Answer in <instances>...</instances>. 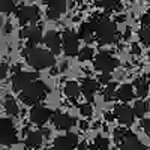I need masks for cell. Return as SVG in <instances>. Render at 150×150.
I'll return each instance as SVG.
<instances>
[{
    "instance_id": "obj_44",
    "label": "cell",
    "mask_w": 150,
    "mask_h": 150,
    "mask_svg": "<svg viewBox=\"0 0 150 150\" xmlns=\"http://www.w3.org/2000/svg\"><path fill=\"white\" fill-rule=\"evenodd\" d=\"M80 128H81V131H86L87 128H89V123L87 122H80Z\"/></svg>"
},
{
    "instance_id": "obj_8",
    "label": "cell",
    "mask_w": 150,
    "mask_h": 150,
    "mask_svg": "<svg viewBox=\"0 0 150 150\" xmlns=\"http://www.w3.org/2000/svg\"><path fill=\"white\" fill-rule=\"evenodd\" d=\"M17 18L21 24V27H24L26 24L36 23L41 18V11L36 6H23L21 9L17 11Z\"/></svg>"
},
{
    "instance_id": "obj_4",
    "label": "cell",
    "mask_w": 150,
    "mask_h": 150,
    "mask_svg": "<svg viewBox=\"0 0 150 150\" xmlns=\"http://www.w3.org/2000/svg\"><path fill=\"white\" fill-rule=\"evenodd\" d=\"M93 66L96 71L102 72V74H111L117 66H119V60L116 57H112L111 53H107V51H102L99 53L95 60H93Z\"/></svg>"
},
{
    "instance_id": "obj_17",
    "label": "cell",
    "mask_w": 150,
    "mask_h": 150,
    "mask_svg": "<svg viewBox=\"0 0 150 150\" xmlns=\"http://www.w3.org/2000/svg\"><path fill=\"white\" fill-rule=\"evenodd\" d=\"M27 39H29V47H35L36 44L44 42V38H42V27H41V26L27 27Z\"/></svg>"
},
{
    "instance_id": "obj_33",
    "label": "cell",
    "mask_w": 150,
    "mask_h": 150,
    "mask_svg": "<svg viewBox=\"0 0 150 150\" xmlns=\"http://www.w3.org/2000/svg\"><path fill=\"white\" fill-rule=\"evenodd\" d=\"M98 83L108 86V84L111 83V74H101V75L98 77Z\"/></svg>"
},
{
    "instance_id": "obj_22",
    "label": "cell",
    "mask_w": 150,
    "mask_h": 150,
    "mask_svg": "<svg viewBox=\"0 0 150 150\" xmlns=\"http://www.w3.org/2000/svg\"><path fill=\"white\" fill-rule=\"evenodd\" d=\"M135 90H137V95H138L141 99L147 96L149 93V81L146 78H137L135 80Z\"/></svg>"
},
{
    "instance_id": "obj_52",
    "label": "cell",
    "mask_w": 150,
    "mask_h": 150,
    "mask_svg": "<svg viewBox=\"0 0 150 150\" xmlns=\"http://www.w3.org/2000/svg\"><path fill=\"white\" fill-rule=\"evenodd\" d=\"M149 59H150V50H149Z\"/></svg>"
},
{
    "instance_id": "obj_45",
    "label": "cell",
    "mask_w": 150,
    "mask_h": 150,
    "mask_svg": "<svg viewBox=\"0 0 150 150\" xmlns=\"http://www.w3.org/2000/svg\"><path fill=\"white\" fill-rule=\"evenodd\" d=\"M66 69H68V62H63V63H62V68H60V72H63Z\"/></svg>"
},
{
    "instance_id": "obj_51",
    "label": "cell",
    "mask_w": 150,
    "mask_h": 150,
    "mask_svg": "<svg viewBox=\"0 0 150 150\" xmlns=\"http://www.w3.org/2000/svg\"><path fill=\"white\" fill-rule=\"evenodd\" d=\"M47 150H60V149H57V147H50V149H47Z\"/></svg>"
},
{
    "instance_id": "obj_6",
    "label": "cell",
    "mask_w": 150,
    "mask_h": 150,
    "mask_svg": "<svg viewBox=\"0 0 150 150\" xmlns=\"http://www.w3.org/2000/svg\"><path fill=\"white\" fill-rule=\"evenodd\" d=\"M78 35L66 29L63 32V36H62V41H63V51H65V56L68 57H75L80 54V47H78Z\"/></svg>"
},
{
    "instance_id": "obj_31",
    "label": "cell",
    "mask_w": 150,
    "mask_h": 150,
    "mask_svg": "<svg viewBox=\"0 0 150 150\" xmlns=\"http://www.w3.org/2000/svg\"><path fill=\"white\" fill-rule=\"evenodd\" d=\"M138 38H140L141 44L149 45V44H150V27H143V29L138 32Z\"/></svg>"
},
{
    "instance_id": "obj_9",
    "label": "cell",
    "mask_w": 150,
    "mask_h": 150,
    "mask_svg": "<svg viewBox=\"0 0 150 150\" xmlns=\"http://www.w3.org/2000/svg\"><path fill=\"white\" fill-rule=\"evenodd\" d=\"M53 112L51 110H48L47 107L38 104L35 107H32L30 110V122L38 125V126H42V125H45L50 119H53Z\"/></svg>"
},
{
    "instance_id": "obj_3",
    "label": "cell",
    "mask_w": 150,
    "mask_h": 150,
    "mask_svg": "<svg viewBox=\"0 0 150 150\" xmlns=\"http://www.w3.org/2000/svg\"><path fill=\"white\" fill-rule=\"evenodd\" d=\"M48 92H50L48 86L44 81L38 80L33 84H30L26 90H23L20 93V99H21V102H24L26 105H33L35 107L47 98Z\"/></svg>"
},
{
    "instance_id": "obj_48",
    "label": "cell",
    "mask_w": 150,
    "mask_h": 150,
    "mask_svg": "<svg viewBox=\"0 0 150 150\" xmlns=\"http://www.w3.org/2000/svg\"><path fill=\"white\" fill-rule=\"evenodd\" d=\"M99 126H101V123H99V122H95V123H93V128H95V129L99 128Z\"/></svg>"
},
{
    "instance_id": "obj_11",
    "label": "cell",
    "mask_w": 150,
    "mask_h": 150,
    "mask_svg": "<svg viewBox=\"0 0 150 150\" xmlns=\"http://www.w3.org/2000/svg\"><path fill=\"white\" fill-rule=\"evenodd\" d=\"M75 123H77V120L71 116H68L66 112L56 111L54 116H53V125L60 131H69Z\"/></svg>"
},
{
    "instance_id": "obj_23",
    "label": "cell",
    "mask_w": 150,
    "mask_h": 150,
    "mask_svg": "<svg viewBox=\"0 0 150 150\" xmlns=\"http://www.w3.org/2000/svg\"><path fill=\"white\" fill-rule=\"evenodd\" d=\"M102 95H104V101H105V102H111L112 99L117 96V84L111 81L108 86H105Z\"/></svg>"
},
{
    "instance_id": "obj_28",
    "label": "cell",
    "mask_w": 150,
    "mask_h": 150,
    "mask_svg": "<svg viewBox=\"0 0 150 150\" xmlns=\"http://www.w3.org/2000/svg\"><path fill=\"white\" fill-rule=\"evenodd\" d=\"M95 2H96L99 6H102L104 9H107V11L116 9L117 5H119V0H95Z\"/></svg>"
},
{
    "instance_id": "obj_50",
    "label": "cell",
    "mask_w": 150,
    "mask_h": 150,
    "mask_svg": "<svg viewBox=\"0 0 150 150\" xmlns=\"http://www.w3.org/2000/svg\"><path fill=\"white\" fill-rule=\"evenodd\" d=\"M89 150H99V149H98V147L93 144V146H90V147H89Z\"/></svg>"
},
{
    "instance_id": "obj_12",
    "label": "cell",
    "mask_w": 150,
    "mask_h": 150,
    "mask_svg": "<svg viewBox=\"0 0 150 150\" xmlns=\"http://www.w3.org/2000/svg\"><path fill=\"white\" fill-rule=\"evenodd\" d=\"M44 44L48 47V50L51 51L54 56L60 54V50L63 48V41L60 39V36L57 32L54 30H50L45 36H44Z\"/></svg>"
},
{
    "instance_id": "obj_1",
    "label": "cell",
    "mask_w": 150,
    "mask_h": 150,
    "mask_svg": "<svg viewBox=\"0 0 150 150\" xmlns=\"http://www.w3.org/2000/svg\"><path fill=\"white\" fill-rule=\"evenodd\" d=\"M23 56L26 57L27 63L38 71L47 69V68H54L56 65V56L44 48H36V47H29L23 50Z\"/></svg>"
},
{
    "instance_id": "obj_49",
    "label": "cell",
    "mask_w": 150,
    "mask_h": 150,
    "mask_svg": "<svg viewBox=\"0 0 150 150\" xmlns=\"http://www.w3.org/2000/svg\"><path fill=\"white\" fill-rule=\"evenodd\" d=\"M54 2H56V0H45L47 5H51V3H54Z\"/></svg>"
},
{
    "instance_id": "obj_2",
    "label": "cell",
    "mask_w": 150,
    "mask_h": 150,
    "mask_svg": "<svg viewBox=\"0 0 150 150\" xmlns=\"http://www.w3.org/2000/svg\"><path fill=\"white\" fill-rule=\"evenodd\" d=\"M95 26V33L98 38V42L101 45H110L117 38V26L114 21H111L108 17H102L101 20H92Z\"/></svg>"
},
{
    "instance_id": "obj_41",
    "label": "cell",
    "mask_w": 150,
    "mask_h": 150,
    "mask_svg": "<svg viewBox=\"0 0 150 150\" xmlns=\"http://www.w3.org/2000/svg\"><path fill=\"white\" fill-rule=\"evenodd\" d=\"M11 30H12V24H11V23H6V24H5V33L9 35Z\"/></svg>"
},
{
    "instance_id": "obj_21",
    "label": "cell",
    "mask_w": 150,
    "mask_h": 150,
    "mask_svg": "<svg viewBox=\"0 0 150 150\" xmlns=\"http://www.w3.org/2000/svg\"><path fill=\"white\" fill-rule=\"evenodd\" d=\"M117 98L123 102H129L134 99V89L131 84H123L120 86V89L117 90Z\"/></svg>"
},
{
    "instance_id": "obj_16",
    "label": "cell",
    "mask_w": 150,
    "mask_h": 150,
    "mask_svg": "<svg viewBox=\"0 0 150 150\" xmlns=\"http://www.w3.org/2000/svg\"><path fill=\"white\" fill-rule=\"evenodd\" d=\"M122 150H147V147L138 140V137L129 131L126 140L122 143Z\"/></svg>"
},
{
    "instance_id": "obj_29",
    "label": "cell",
    "mask_w": 150,
    "mask_h": 150,
    "mask_svg": "<svg viewBox=\"0 0 150 150\" xmlns=\"http://www.w3.org/2000/svg\"><path fill=\"white\" fill-rule=\"evenodd\" d=\"M128 134H129L128 129H125V128H117V129L114 131V140H116V143H117V144L123 143L125 140H126Z\"/></svg>"
},
{
    "instance_id": "obj_34",
    "label": "cell",
    "mask_w": 150,
    "mask_h": 150,
    "mask_svg": "<svg viewBox=\"0 0 150 150\" xmlns=\"http://www.w3.org/2000/svg\"><path fill=\"white\" fill-rule=\"evenodd\" d=\"M141 128L144 129V132L150 137V119H146V120H143L141 122Z\"/></svg>"
},
{
    "instance_id": "obj_19",
    "label": "cell",
    "mask_w": 150,
    "mask_h": 150,
    "mask_svg": "<svg viewBox=\"0 0 150 150\" xmlns=\"http://www.w3.org/2000/svg\"><path fill=\"white\" fill-rule=\"evenodd\" d=\"M42 141H44V135L41 131H33V132H29L27 134V138H26V146L30 147V149H38L42 146Z\"/></svg>"
},
{
    "instance_id": "obj_24",
    "label": "cell",
    "mask_w": 150,
    "mask_h": 150,
    "mask_svg": "<svg viewBox=\"0 0 150 150\" xmlns=\"http://www.w3.org/2000/svg\"><path fill=\"white\" fill-rule=\"evenodd\" d=\"M5 111H6V114H9L12 117H17L18 112H20V108H18L17 102L12 98H9V96L6 98V101H5Z\"/></svg>"
},
{
    "instance_id": "obj_5",
    "label": "cell",
    "mask_w": 150,
    "mask_h": 150,
    "mask_svg": "<svg viewBox=\"0 0 150 150\" xmlns=\"http://www.w3.org/2000/svg\"><path fill=\"white\" fill-rule=\"evenodd\" d=\"M0 143L3 146H12V144L18 143L15 125L11 119L5 117L0 120Z\"/></svg>"
},
{
    "instance_id": "obj_10",
    "label": "cell",
    "mask_w": 150,
    "mask_h": 150,
    "mask_svg": "<svg viewBox=\"0 0 150 150\" xmlns=\"http://www.w3.org/2000/svg\"><path fill=\"white\" fill-rule=\"evenodd\" d=\"M78 137L69 132L66 135H60L54 140V147L60 149V150H74L75 147H78Z\"/></svg>"
},
{
    "instance_id": "obj_42",
    "label": "cell",
    "mask_w": 150,
    "mask_h": 150,
    "mask_svg": "<svg viewBox=\"0 0 150 150\" xmlns=\"http://www.w3.org/2000/svg\"><path fill=\"white\" fill-rule=\"evenodd\" d=\"M116 21H117V23H125V21H126V15H125V14H122V15H117Z\"/></svg>"
},
{
    "instance_id": "obj_13",
    "label": "cell",
    "mask_w": 150,
    "mask_h": 150,
    "mask_svg": "<svg viewBox=\"0 0 150 150\" xmlns=\"http://www.w3.org/2000/svg\"><path fill=\"white\" fill-rule=\"evenodd\" d=\"M114 114L117 117V120L123 125H132L135 120V111L132 108H129L128 105H117L114 110Z\"/></svg>"
},
{
    "instance_id": "obj_30",
    "label": "cell",
    "mask_w": 150,
    "mask_h": 150,
    "mask_svg": "<svg viewBox=\"0 0 150 150\" xmlns=\"http://www.w3.org/2000/svg\"><path fill=\"white\" fill-rule=\"evenodd\" d=\"M95 146H96L99 150H108V147H110V141H108V138H105V137L98 135L96 138H95Z\"/></svg>"
},
{
    "instance_id": "obj_36",
    "label": "cell",
    "mask_w": 150,
    "mask_h": 150,
    "mask_svg": "<svg viewBox=\"0 0 150 150\" xmlns=\"http://www.w3.org/2000/svg\"><path fill=\"white\" fill-rule=\"evenodd\" d=\"M0 69H2V74H0V78H2V80H5L6 78V75H8V65L5 63V62H3V63H2V66H0Z\"/></svg>"
},
{
    "instance_id": "obj_20",
    "label": "cell",
    "mask_w": 150,
    "mask_h": 150,
    "mask_svg": "<svg viewBox=\"0 0 150 150\" xmlns=\"http://www.w3.org/2000/svg\"><path fill=\"white\" fill-rule=\"evenodd\" d=\"M81 93V86H78V83L75 81H66L65 84V95L71 99V101H75Z\"/></svg>"
},
{
    "instance_id": "obj_26",
    "label": "cell",
    "mask_w": 150,
    "mask_h": 150,
    "mask_svg": "<svg viewBox=\"0 0 150 150\" xmlns=\"http://www.w3.org/2000/svg\"><path fill=\"white\" fill-rule=\"evenodd\" d=\"M134 111H135V116L137 117H144V114H147L149 111V104L146 101H137L135 102V107H134Z\"/></svg>"
},
{
    "instance_id": "obj_7",
    "label": "cell",
    "mask_w": 150,
    "mask_h": 150,
    "mask_svg": "<svg viewBox=\"0 0 150 150\" xmlns=\"http://www.w3.org/2000/svg\"><path fill=\"white\" fill-rule=\"evenodd\" d=\"M36 78H39V74L38 72H20L17 75H14L12 78V89L14 92H23L26 90L30 84H33L35 81H38Z\"/></svg>"
},
{
    "instance_id": "obj_47",
    "label": "cell",
    "mask_w": 150,
    "mask_h": 150,
    "mask_svg": "<svg viewBox=\"0 0 150 150\" xmlns=\"http://www.w3.org/2000/svg\"><path fill=\"white\" fill-rule=\"evenodd\" d=\"M57 72H59V69H57V68H51V74H53V75H56Z\"/></svg>"
},
{
    "instance_id": "obj_35",
    "label": "cell",
    "mask_w": 150,
    "mask_h": 150,
    "mask_svg": "<svg viewBox=\"0 0 150 150\" xmlns=\"http://www.w3.org/2000/svg\"><path fill=\"white\" fill-rule=\"evenodd\" d=\"M141 21H143V24L146 27H150V11H147L146 14L143 15V18H141Z\"/></svg>"
},
{
    "instance_id": "obj_15",
    "label": "cell",
    "mask_w": 150,
    "mask_h": 150,
    "mask_svg": "<svg viewBox=\"0 0 150 150\" xmlns=\"http://www.w3.org/2000/svg\"><path fill=\"white\" fill-rule=\"evenodd\" d=\"M66 9H68V2L66 0H56L54 3L48 5L47 17H48V20H57L62 14H65Z\"/></svg>"
},
{
    "instance_id": "obj_38",
    "label": "cell",
    "mask_w": 150,
    "mask_h": 150,
    "mask_svg": "<svg viewBox=\"0 0 150 150\" xmlns=\"http://www.w3.org/2000/svg\"><path fill=\"white\" fill-rule=\"evenodd\" d=\"M104 117H105V120H107V122H112L114 119H117L114 112H108V111L105 112V116H104Z\"/></svg>"
},
{
    "instance_id": "obj_25",
    "label": "cell",
    "mask_w": 150,
    "mask_h": 150,
    "mask_svg": "<svg viewBox=\"0 0 150 150\" xmlns=\"http://www.w3.org/2000/svg\"><path fill=\"white\" fill-rule=\"evenodd\" d=\"M0 11H2L3 14H12V12L17 14L18 9L15 6L14 0H0Z\"/></svg>"
},
{
    "instance_id": "obj_37",
    "label": "cell",
    "mask_w": 150,
    "mask_h": 150,
    "mask_svg": "<svg viewBox=\"0 0 150 150\" xmlns=\"http://www.w3.org/2000/svg\"><path fill=\"white\" fill-rule=\"evenodd\" d=\"M131 53L135 54V56H138L141 54V48L138 47V44H132V48H131Z\"/></svg>"
},
{
    "instance_id": "obj_18",
    "label": "cell",
    "mask_w": 150,
    "mask_h": 150,
    "mask_svg": "<svg viewBox=\"0 0 150 150\" xmlns=\"http://www.w3.org/2000/svg\"><path fill=\"white\" fill-rule=\"evenodd\" d=\"M95 35V26L92 23H83L78 29V38L83 39L84 42H92Z\"/></svg>"
},
{
    "instance_id": "obj_46",
    "label": "cell",
    "mask_w": 150,
    "mask_h": 150,
    "mask_svg": "<svg viewBox=\"0 0 150 150\" xmlns=\"http://www.w3.org/2000/svg\"><path fill=\"white\" fill-rule=\"evenodd\" d=\"M129 36H131V29H126V32H125L123 38H125V39H129Z\"/></svg>"
},
{
    "instance_id": "obj_39",
    "label": "cell",
    "mask_w": 150,
    "mask_h": 150,
    "mask_svg": "<svg viewBox=\"0 0 150 150\" xmlns=\"http://www.w3.org/2000/svg\"><path fill=\"white\" fill-rule=\"evenodd\" d=\"M89 147H90L89 144H87L86 141H83V143H80V144H78L77 150H89Z\"/></svg>"
},
{
    "instance_id": "obj_32",
    "label": "cell",
    "mask_w": 150,
    "mask_h": 150,
    "mask_svg": "<svg viewBox=\"0 0 150 150\" xmlns=\"http://www.w3.org/2000/svg\"><path fill=\"white\" fill-rule=\"evenodd\" d=\"M80 112L83 117H90L93 114V108L90 104H83V105H80Z\"/></svg>"
},
{
    "instance_id": "obj_40",
    "label": "cell",
    "mask_w": 150,
    "mask_h": 150,
    "mask_svg": "<svg viewBox=\"0 0 150 150\" xmlns=\"http://www.w3.org/2000/svg\"><path fill=\"white\" fill-rule=\"evenodd\" d=\"M20 38H21V39L27 38V27H23V29L20 30Z\"/></svg>"
},
{
    "instance_id": "obj_43",
    "label": "cell",
    "mask_w": 150,
    "mask_h": 150,
    "mask_svg": "<svg viewBox=\"0 0 150 150\" xmlns=\"http://www.w3.org/2000/svg\"><path fill=\"white\" fill-rule=\"evenodd\" d=\"M12 71L15 72V75L20 74V72H23V71H21V65H14V66H12Z\"/></svg>"
},
{
    "instance_id": "obj_14",
    "label": "cell",
    "mask_w": 150,
    "mask_h": 150,
    "mask_svg": "<svg viewBox=\"0 0 150 150\" xmlns=\"http://www.w3.org/2000/svg\"><path fill=\"white\" fill-rule=\"evenodd\" d=\"M99 90V83L92 78H83L81 80V93L89 102H93V96Z\"/></svg>"
},
{
    "instance_id": "obj_27",
    "label": "cell",
    "mask_w": 150,
    "mask_h": 150,
    "mask_svg": "<svg viewBox=\"0 0 150 150\" xmlns=\"http://www.w3.org/2000/svg\"><path fill=\"white\" fill-rule=\"evenodd\" d=\"M93 54H95V51H93L90 47H84L81 51H80V54H78V60H80V62L92 60V59H93Z\"/></svg>"
}]
</instances>
